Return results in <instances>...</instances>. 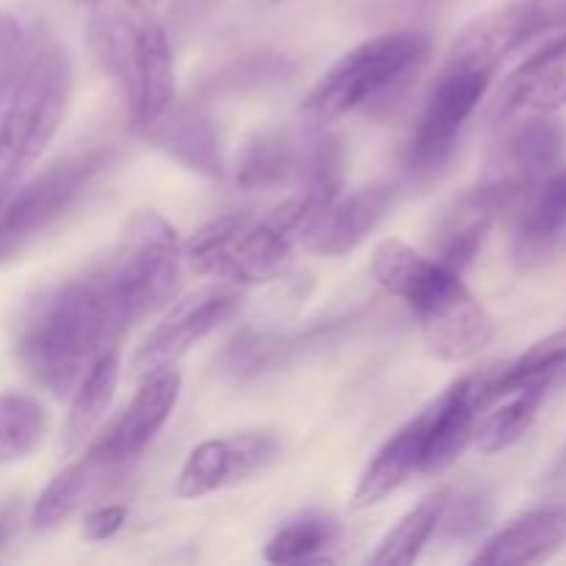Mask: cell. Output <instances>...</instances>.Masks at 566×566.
<instances>
[{"label":"cell","instance_id":"obj_1","mask_svg":"<svg viewBox=\"0 0 566 566\" xmlns=\"http://www.w3.org/2000/svg\"><path fill=\"white\" fill-rule=\"evenodd\" d=\"M125 329L127 321L97 269L50 287L25 310L17 357L36 385L70 396Z\"/></svg>","mask_w":566,"mask_h":566},{"label":"cell","instance_id":"obj_2","mask_svg":"<svg viewBox=\"0 0 566 566\" xmlns=\"http://www.w3.org/2000/svg\"><path fill=\"white\" fill-rule=\"evenodd\" d=\"M370 271L387 293L403 298L418 315L431 354L462 363L490 346L495 326L462 274L401 241H381L374 249Z\"/></svg>","mask_w":566,"mask_h":566},{"label":"cell","instance_id":"obj_3","mask_svg":"<svg viewBox=\"0 0 566 566\" xmlns=\"http://www.w3.org/2000/svg\"><path fill=\"white\" fill-rule=\"evenodd\" d=\"M88 48L119 86L136 127L175 103V59L166 28L144 0H99L88 14Z\"/></svg>","mask_w":566,"mask_h":566},{"label":"cell","instance_id":"obj_4","mask_svg":"<svg viewBox=\"0 0 566 566\" xmlns=\"http://www.w3.org/2000/svg\"><path fill=\"white\" fill-rule=\"evenodd\" d=\"M429 50L431 39L423 31H392L357 44L315 83L302 114L326 125L365 105H390L418 75Z\"/></svg>","mask_w":566,"mask_h":566},{"label":"cell","instance_id":"obj_5","mask_svg":"<svg viewBox=\"0 0 566 566\" xmlns=\"http://www.w3.org/2000/svg\"><path fill=\"white\" fill-rule=\"evenodd\" d=\"M75 86L72 59L59 44L36 50L11 86L0 119V197L42 158L59 133Z\"/></svg>","mask_w":566,"mask_h":566},{"label":"cell","instance_id":"obj_6","mask_svg":"<svg viewBox=\"0 0 566 566\" xmlns=\"http://www.w3.org/2000/svg\"><path fill=\"white\" fill-rule=\"evenodd\" d=\"M180 238L164 216L142 210L127 221L111 260L99 265L127 326L175 298L180 287Z\"/></svg>","mask_w":566,"mask_h":566},{"label":"cell","instance_id":"obj_7","mask_svg":"<svg viewBox=\"0 0 566 566\" xmlns=\"http://www.w3.org/2000/svg\"><path fill=\"white\" fill-rule=\"evenodd\" d=\"M182 258L197 274L235 285H265L293 263V238L274 221L247 213H227L205 224L182 249Z\"/></svg>","mask_w":566,"mask_h":566},{"label":"cell","instance_id":"obj_8","mask_svg":"<svg viewBox=\"0 0 566 566\" xmlns=\"http://www.w3.org/2000/svg\"><path fill=\"white\" fill-rule=\"evenodd\" d=\"M111 160H114L111 147L70 155L25 182L9 202L0 205V263L17 258L50 227L59 224L86 197Z\"/></svg>","mask_w":566,"mask_h":566},{"label":"cell","instance_id":"obj_9","mask_svg":"<svg viewBox=\"0 0 566 566\" xmlns=\"http://www.w3.org/2000/svg\"><path fill=\"white\" fill-rule=\"evenodd\" d=\"M495 72L446 64L431 88L407 147V171L418 180L434 177L459 149L464 127L490 92Z\"/></svg>","mask_w":566,"mask_h":566},{"label":"cell","instance_id":"obj_10","mask_svg":"<svg viewBox=\"0 0 566 566\" xmlns=\"http://www.w3.org/2000/svg\"><path fill=\"white\" fill-rule=\"evenodd\" d=\"M566 147V127L551 116H536L509 130L492 149L479 186L486 188L503 210L517 208L547 175L558 169Z\"/></svg>","mask_w":566,"mask_h":566},{"label":"cell","instance_id":"obj_11","mask_svg":"<svg viewBox=\"0 0 566 566\" xmlns=\"http://www.w3.org/2000/svg\"><path fill=\"white\" fill-rule=\"evenodd\" d=\"M243 296L232 285H208L188 293L164 315L133 357V374L144 376L175 365L193 343L208 337L241 310Z\"/></svg>","mask_w":566,"mask_h":566},{"label":"cell","instance_id":"obj_12","mask_svg":"<svg viewBox=\"0 0 566 566\" xmlns=\"http://www.w3.org/2000/svg\"><path fill=\"white\" fill-rule=\"evenodd\" d=\"M553 31L547 0H512L462 28L446 64L497 72V66L539 33Z\"/></svg>","mask_w":566,"mask_h":566},{"label":"cell","instance_id":"obj_13","mask_svg":"<svg viewBox=\"0 0 566 566\" xmlns=\"http://www.w3.org/2000/svg\"><path fill=\"white\" fill-rule=\"evenodd\" d=\"M276 451H280L276 437L258 434V431L202 442L188 453L186 464L177 475L175 492L186 501H193V497L221 490V486L252 479L254 473L274 462Z\"/></svg>","mask_w":566,"mask_h":566},{"label":"cell","instance_id":"obj_14","mask_svg":"<svg viewBox=\"0 0 566 566\" xmlns=\"http://www.w3.org/2000/svg\"><path fill=\"white\" fill-rule=\"evenodd\" d=\"M497 365L453 381L429 409H426V451L420 473H442L451 468L475 434L481 409H486V387Z\"/></svg>","mask_w":566,"mask_h":566},{"label":"cell","instance_id":"obj_15","mask_svg":"<svg viewBox=\"0 0 566 566\" xmlns=\"http://www.w3.org/2000/svg\"><path fill=\"white\" fill-rule=\"evenodd\" d=\"M177 396H180V374L171 365L144 374V381L133 396L130 407L111 426L108 434L94 446L111 470L136 459L155 440V434L164 429L169 415L175 412Z\"/></svg>","mask_w":566,"mask_h":566},{"label":"cell","instance_id":"obj_16","mask_svg":"<svg viewBox=\"0 0 566 566\" xmlns=\"http://www.w3.org/2000/svg\"><path fill=\"white\" fill-rule=\"evenodd\" d=\"M142 136L186 169L205 177H224L219 130L213 116L199 103H171L158 119L138 127Z\"/></svg>","mask_w":566,"mask_h":566},{"label":"cell","instance_id":"obj_17","mask_svg":"<svg viewBox=\"0 0 566 566\" xmlns=\"http://www.w3.org/2000/svg\"><path fill=\"white\" fill-rule=\"evenodd\" d=\"M566 105V28L542 42L503 83L492 116L506 119L517 111L553 114Z\"/></svg>","mask_w":566,"mask_h":566},{"label":"cell","instance_id":"obj_18","mask_svg":"<svg viewBox=\"0 0 566 566\" xmlns=\"http://www.w3.org/2000/svg\"><path fill=\"white\" fill-rule=\"evenodd\" d=\"M396 202L390 186L359 188L352 197L335 199L302 235L307 252L321 258H340L357 249L385 221Z\"/></svg>","mask_w":566,"mask_h":566},{"label":"cell","instance_id":"obj_19","mask_svg":"<svg viewBox=\"0 0 566 566\" xmlns=\"http://www.w3.org/2000/svg\"><path fill=\"white\" fill-rule=\"evenodd\" d=\"M503 213V205L486 188L475 186L457 199L431 235V254L437 263L462 274L484 247L492 224Z\"/></svg>","mask_w":566,"mask_h":566},{"label":"cell","instance_id":"obj_20","mask_svg":"<svg viewBox=\"0 0 566 566\" xmlns=\"http://www.w3.org/2000/svg\"><path fill=\"white\" fill-rule=\"evenodd\" d=\"M517 208L514 258L523 269H534L566 235V169L547 175Z\"/></svg>","mask_w":566,"mask_h":566},{"label":"cell","instance_id":"obj_21","mask_svg":"<svg viewBox=\"0 0 566 566\" xmlns=\"http://www.w3.org/2000/svg\"><path fill=\"white\" fill-rule=\"evenodd\" d=\"M562 547H566V506H545L497 531L473 562L484 566L539 564L556 556Z\"/></svg>","mask_w":566,"mask_h":566},{"label":"cell","instance_id":"obj_22","mask_svg":"<svg viewBox=\"0 0 566 566\" xmlns=\"http://www.w3.org/2000/svg\"><path fill=\"white\" fill-rule=\"evenodd\" d=\"M307 133L293 136L285 130L254 133L241 149L235 182L243 191H271L285 182H298L304 171Z\"/></svg>","mask_w":566,"mask_h":566},{"label":"cell","instance_id":"obj_23","mask_svg":"<svg viewBox=\"0 0 566 566\" xmlns=\"http://www.w3.org/2000/svg\"><path fill=\"white\" fill-rule=\"evenodd\" d=\"M426 429H429V420L423 412L381 446L354 490V509L376 506L387 495H392L409 475L418 473L423 464Z\"/></svg>","mask_w":566,"mask_h":566},{"label":"cell","instance_id":"obj_24","mask_svg":"<svg viewBox=\"0 0 566 566\" xmlns=\"http://www.w3.org/2000/svg\"><path fill=\"white\" fill-rule=\"evenodd\" d=\"M116 385H119V348L114 346L88 368L81 385L75 387V398L61 431V451L75 453L94 434L114 401Z\"/></svg>","mask_w":566,"mask_h":566},{"label":"cell","instance_id":"obj_25","mask_svg":"<svg viewBox=\"0 0 566 566\" xmlns=\"http://www.w3.org/2000/svg\"><path fill=\"white\" fill-rule=\"evenodd\" d=\"M566 381V332L545 337L520 359L509 365H497L492 374L490 387H486V407L497 401V398L509 396L523 387H545V390H556Z\"/></svg>","mask_w":566,"mask_h":566},{"label":"cell","instance_id":"obj_26","mask_svg":"<svg viewBox=\"0 0 566 566\" xmlns=\"http://www.w3.org/2000/svg\"><path fill=\"white\" fill-rule=\"evenodd\" d=\"M108 470L111 468L105 464V459L99 457L97 448H92L86 457L77 459L75 464L61 470V473L44 486L36 506H33V514H31L33 528L50 531L55 528V525L64 523L70 514H75L77 509L83 506V501L92 495L94 486L99 484V479H103Z\"/></svg>","mask_w":566,"mask_h":566},{"label":"cell","instance_id":"obj_27","mask_svg":"<svg viewBox=\"0 0 566 566\" xmlns=\"http://www.w3.org/2000/svg\"><path fill=\"white\" fill-rule=\"evenodd\" d=\"M547 396H551V390H545V387H523V390L497 398L495 403H501V407H495L475 423L473 440L479 451L501 453L523 440L539 418V409L545 407Z\"/></svg>","mask_w":566,"mask_h":566},{"label":"cell","instance_id":"obj_28","mask_svg":"<svg viewBox=\"0 0 566 566\" xmlns=\"http://www.w3.org/2000/svg\"><path fill=\"white\" fill-rule=\"evenodd\" d=\"M337 539H340V523L332 514L310 512L276 531L274 539L265 545V558L280 566L324 562L326 551L335 547Z\"/></svg>","mask_w":566,"mask_h":566},{"label":"cell","instance_id":"obj_29","mask_svg":"<svg viewBox=\"0 0 566 566\" xmlns=\"http://www.w3.org/2000/svg\"><path fill=\"white\" fill-rule=\"evenodd\" d=\"M448 492L451 490L434 492V495H429L426 501H420L412 512L403 514V517L398 520L396 528L387 531L379 551L370 556V564L376 566L415 564V558L423 553V547L429 545V539L434 536L437 523H440L442 517V509H446Z\"/></svg>","mask_w":566,"mask_h":566},{"label":"cell","instance_id":"obj_30","mask_svg":"<svg viewBox=\"0 0 566 566\" xmlns=\"http://www.w3.org/2000/svg\"><path fill=\"white\" fill-rule=\"evenodd\" d=\"M48 431V415L33 398L0 392V464L31 457Z\"/></svg>","mask_w":566,"mask_h":566},{"label":"cell","instance_id":"obj_31","mask_svg":"<svg viewBox=\"0 0 566 566\" xmlns=\"http://www.w3.org/2000/svg\"><path fill=\"white\" fill-rule=\"evenodd\" d=\"M293 352H296V340H287V337L241 335L227 348L221 365L227 374L238 376V379H252V376L282 368Z\"/></svg>","mask_w":566,"mask_h":566},{"label":"cell","instance_id":"obj_32","mask_svg":"<svg viewBox=\"0 0 566 566\" xmlns=\"http://www.w3.org/2000/svg\"><path fill=\"white\" fill-rule=\"evenodd\" d=\"M492 523V497L484 490L448 492L446 509L434 534L442 542H470L484 534Z\"/></svg>","mask_w":566,"mask_h":566},{"label":"cell","instance_id":"obj_33","mask_svg":"<svg viewBox=\"0 0 566 566\" xmlns=\"http://www.w3.org/2000/svg\"><path fill=\"white\" fill-rule=\"evenodd\" d=\"M28 33L9 11H0V97L11 92L28 64Z\"/></svg>","mask_w":566,"mask_h":566},{"label":"cell","instance_id":"obj_34","mask_svg":"<svg viewBox=\"0 0 566 566\" xmlns=\"http://www.w3.org/2000/svg\"><path fill=\"white\" fill-rule=\"evenodd\" d=\"M287 72H291V66L285 64V59H249L247 64L232 66L230 72H224L219 83L221 86H243V83L258 86V83L265 81H280Z\"/></svg>","mask_w":566,"mask_h":566},{"label":"cell","instance_id":"obj_35","mask_svg":"<svg viewBox=\"0 0 566 566\" xmlns=\"http://www.w3.org/2000/svg\"><path fill=\"white\" fill-rule=\"evenodd\" d=\"M127 523V509L119 503H108V506H97L83 517V536L88 542H105L122 531Z\"/></svg>","mask_w":566,"mask_h":566},{"label":"cell","instance_id":"obj_36","mask_svg":"<svg viewBox=\"0 0 566 566\" xmlns=\"http://www.w3.org/2000/svg\"><path fill=\"white\" fill-rule=\"evenodd\" d=\"M17 520H20V506L9 503V506H0V547L11 539L17 528Z\"/></svg>","mask_w":566,"mask_h":566},{"label":"cell","instance_id":"obj_37","mask_svg":"<svg viewBox=\"0 0 566 566\" xmlns=\"http://www.w3.org/2000/svg\"><path fill=\"white\" fill-rule=\"evenodd\" d=\"M547 14L553 28H566V0H547Z\"/></svg>","mask_w":566,"mask_h":566},{"label":"cell","instance_id":"obj_38","mask_svg":"<svg viewBox=\"0 0 566 566\" xmlns=\"http://www.w3.org/2000/svg\"><path fill=\"white\" fill-rule=\"evenodd\" d=\"M553 479H556V481L566 479V446L562 448V453H558V459H556V468H553Z\"/></svg>","mask_w":566,"mask_h":566},{"label":"cell","instance_id":"obj_39","mask_svg":"<svg viewBox=\"0 0 566 566\" xmlns=\"http://www.w3.org/2000/svg\"><path fill=\"white\" fill-rule=\"evenodd\" d=\"M258 3H263V6H274V3H282V0H258Z\"/></svg>","mask_w":566,"mask_h":566},{"label":"cell","instance_id":"obj_40","mask_svg":"<svg viewBox=\"0 0 566 566\" xmlns=\"http://www.w3.org/2000/svg\"><path fill=\"white\" fill-rule=\"evenodd\" d=\"M77 3H83V6H94V3H99V0H77Z\"/></svg>","mask_w":566,"mask_h":566},{"label":"cell","instance_id":"obj_41","mask_svg":"<svg viewBox=\"0 0 566 566\" xmlns=\"http://www.w3.org/2000/svg\"><path fill=\"white\" fill-rule=\"evenodd\" d=\"M144 3H149V6H153V3H158V0H144Z\"/></svg>","mask_w":566,"mask_h":566},{"label":"cell","instance_id":"obj_42","mask_svg":"<svg viewBox=\"0 0 566 566\" xmlns=\"http://www.w3.org/2000/svg\"><path fill=\"white\" fill-rule=\"evenodd\" d=\"M0 205H3V197H0Z\"/></svg>","mask_w":566,"mask_h":566}]
</instances>
